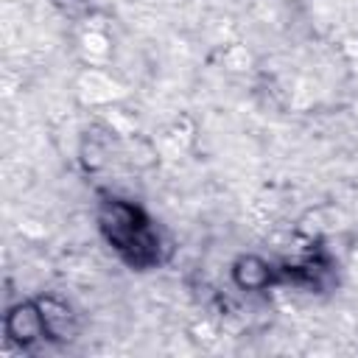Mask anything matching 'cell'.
Segmentation results:
<instances>
[{"instance_id":"1","label":"cell","mask_w":358,"mask_h":358,"mask_svg":"<svg viewBox=\"0 0 358 358\" xmlns=\"http://www.w3.org/2000/svg\"><path fill=\"white\" fill-rule=\"evenodd\" d=\"M98 229L131 268H151L159 263L162 241L154 221L143 213V207L109 196L98 207Z\"/></svg>"},{"instance_id":"4","label":"cell","mask_w":358,"mask_h":358,"mask_svg":"<svg viewBox=\"0 0 358 358\" xmlns=\"http://www.w3.org/2000/svg\"><path fill=\"white\" fill-rule=\"evenodd\" d=\"M232 274H235V282H238L241 288H246V291H257V288H266V285L271 282V266H268L266 260L255 257V255L241 257V260L235 263Z\"/></svg>"},{"instance_id":"3","label":"cell","mask_w":358,"mask_h":358,"mask_svg":"<svg viewBox=\"0 0 358 358\" xmlns=\"http://www.w3.org/2000/svg\"><path fill=\"white\" fill-rule=\"evenodd\" d=\"M39 316H42V330H45V341H73L78 333V322L73 308L62 299V296H39L36 299Z\"/></svg>"},{"instance_id":"2","label":"cell","mask_w":358,"mask_h":358,"mask_svg":"<svg viewBox=\"0 0 358 358\" xmlns=\"http://www.w3.org/2000/svg\"><path fill=\"white\" fill-rule=\"evenodd\" d=\"M3 333H6V341L8 344H17L20 350H28L39 338H45L36 299L34 302H20V305L8 308L6 319H3Z\"/></svg>"}]
</instances>
